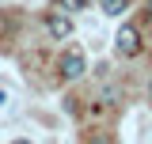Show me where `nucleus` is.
I'll use <instances>...</instances> for the list:
<instances>
[{
    "label": "nucleus",
    "instance_id": "obj_10",
    "mask_svg": "<svg viewBox=\"0 0 152 144\" xmlns=\"http://www.w3.org/2000/svg\"><path fill=\"white\" fill-rule=\"evenodd\" d=\"M148 99H152V80H148Z\"/></svg>",
    "mask_w": 152,
    "mask_h": 144
},
{
    "label": "nucleus",
    "instance_id": "obj_4",
    "mask_svg": "<svg viewBox=\"0 0 152 144\" xmlns=\"http://www.w3.org/2000/svg\"><path fill=\"white\" fill-rule=\"evenodd\" d=\"M99 8H103V15H122L129 8V0H99Z\"/></svg>",
    "mask_w": 152,
    "mask_h": 144
},
{
    "label": "nucleus",
    "instance_id": "obj_11",
    "mask_svg": "<svg viewBox=\"0 0 152 144\" xmlns=\"http://www.w3.org/2000/svg\"><path fill=\"white\" fill-rule=\"evenodd\" d=\"M12 144H31V140H12Z\"/></svg>",
    "mask_w": 152,
    "mask_h": 144
},
{
    "label": "nucleus",
    "instance_id": "obj_6",
    "mask_svg": "<svg viewBox=\"0 0 152 144\" xmlns=\"http://www.w3.org/2000/svg\"><path fill=\"white\" fill-rule=\"evenodd\" d=\"M57 4H61V12H69V15H72V12H84L91 0H57Z\"/></svg>",
    "mask_w": 152,
    "mask_h": 144
},
{
    "label": "nucleus",
    "instance_id": "obj_5",
    "mask_svg": "<svg viewBox=\"0 0 152 144\" xmlns=\"http://www.w3.org/2000/svg\"><path fill=\"white\" fill-rule=\"evenodd\" d=\"M99 103H103V106H114V103H122V91H118V87H103V91H99Z\"/></svg>",
    "mask_w": 152,
    "mask_h": 144
},
{
    "label": "nucleus",
    "instance_id": "obj_7",
    "mask_svg": "<svg viewBox=\"0 0 152 144\" xmlns=\"http://www.w3.org/2000/svg\"><path fill=\"white\" fill-rule=\"evenodd\" d=\"M88 144H110V140H107V133H91V140H88Z\"/></svg>",
    "mask_w": 152,
    "mask_h": 144
},
{
    "label": "nucleus",
    "instance_id": "obj_8",
    "mask_svg": "<svg viewBox=\"0 0 152 144\" xmlns=\"http://www.w3.org/2000/svg\"><path fill=\"white\" fill-rule=\"evenodd\" d=\"M0 110H8V91H0Z\"/></svg>",
    "mask_w": 152,
    "mask_h": 144
},
{
    "label": "nucleus",
    "instance_id": "obj_9",
    "mask_svg": "<svg viewBox=\"0 0 152 144\" xmlns=\"http://www.w3.org/2000/svg\"><path fill=\"white\" fill-rule=\"evenodd\" d=\"M145 15H148V23H152V0H148V4H145Z\"/></svg>",
    "mask_w": 152,
    "mask_h": 144
},
{
    "label": "nucleus",
    "instance_id": "obj_3",
    "mask_svg": "<svg viewBox=\"0 0 152 144\" xmlns=\"http://www.w3.org/2000/svg\"><path fill=\"white\" fill-rule=\"evenodd\" d=\"M46 31H50V38H57V42L72 38V15H69V12H50V15H46Z\"/></svg>",
    "mask_w": 152,
    "mask_h": 144
},
{
    "label": "nucleus",
    "instance_id": "obj_1",
    "mask_svg": "<svg viewBox=\"0 0 152 144\" xmlns=\"http://www.w3.org/2000/svg\"><path fill=\"white\" fill-rule=\"evenodd\" d=\"M114 49H118V57H126V61H133V57L141 53V31L137 27H118V34H114Z\"/></svg>",
    "mask_w": 152,
    "mask_h": 144
},
{
    "label": "nucleus",
    "instance_id": "obj_2",
    "mask_svg": "<svg viewBox=\"0 0 152 144\" xmlns=\"http://www.w3.org/2000/svg\"><path fill=\"white\" fill-rule=\"evenodd\" d=\"M57 68H61V80H65V84H76V80L88 76V57L80 53V49H69V53L61 57Z\"/></svg>",
    "mask_w": 152,
    "mask_h": 144
}]
</instances>
